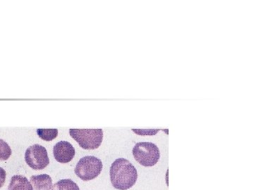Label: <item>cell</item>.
I'll return each mask as SVG.
<instances>
[{"label":"cell","mask_w":254,"mask_h":190,"mask_svg":"<svg viewBox=\"0 0 254 190\" xmlns=\"http://www.w3.org/2000/svg\"><path fill=\"white\" fill-rule=\"evenodd\" d=\"M69 134L83 149H98L103 140L102 129H70Z\"/></svg>","instance_id":"obj_2"},{"label":"cell","mask_w":254,"mask_h":190,"mask_svg":"<svg viewBox=\"0 0 254 190\" xmlns=\"http://www.w3.org/2000/svg\"><path fill=\"white\" fill-rule=\"evenodd\" d=\"M12 154L9 145L3 140L0 139V160L1 161H6L9 159Z\"/></svg>","instance_id":"obj_11"},{"label":"cell","mask_w":254,"mask_h":190,"mask_svg":"<svg viewBox=\"0 0 254 190\" xmlns=\"http://www.w3.org/2000/svg\"><path fill=\"white\" fill-rule=\"evenodd\" d=\"M30 183L33 186V190H51L53 186V180L49 175L41 174L38 176H32Z\"/></svg>","instance_id":"obj_7"},{"label":"cell","mask_w":254,"mask_h":190,"mask_svg":"<svg viewBox=\"0 0 254 190\" xmlns=\"http://www.w3.org/2000/svg\"><path fill=\"white\" fill-rule=\"evenodd\" d=\"M25 161L30 167L36 171L45 169L50 163L48 151L40 144L32 145L26 149Z\"/></svg>","instance_id":"obj_5"},{"label":"cell","mask_w":254,"mask_h":190,"mask_svg":"<svg viewBox=\"0 0 254 190\" xmlns=\"http://www.w3.org/2000/svg\"><path fill=\"white\" fill-rule=\"evenodd\" d=\"M53 155L58 162L67 163L74 157L75 149L68 142H59L53 148Z\"/></svg>","instance_id":"obj_6"},{"label":"cell","mask_w":254,"mask_h":190,"mask_svg":"<svg viewBox=\"0 0 254 190\" xmlns=\"http://www.w3.org/2000/svg\"><path fill=\"white\" fill-rule=\"evenodd\" d=\"M133 157L135 160L145 167H151L158 162L160 152L158 146L154 143L138 142L133 146Z\"/></svg>","instance_id":"obj_3"},{"label":"cell","mask_w":254,"mask_h":190,"mask_svg":"<svg viewBox=\"0 0 254 190\" xmlns=\"http://www.w3.org/2000/svg\"><path fill=\"white\" fill-rule=\"evenodd\" d=\"M51 190H80L79 187L71 179H63L55 183Z\"/></svg>","instance_id":"obj_9"},{"label":"cell","mask_w":254,"mask_h":190,"mask_svg":"<svg viewBox=\"0 0 254 190\" xmlns=\"http://www.w3.org/2000/svg\"><path fill=\"white\" fill-rule=\"evenodd\" d=\"M7 190H33L31 183L25 176L16 175L11 178Z\"/></svg>","instance_id":"obj_8"},{"label":"cell","mask_w":254,"mask_h":190,"mask_svg":"<svg viewBox=\"0 0 254 190\" xmlns=\"http://www.w3.org/2000/svg\"><path fill=\"white\" fill-rule=\"evenodd\" d=\"M110 181L115 189L127 190L136 184L138 179L136 168L126 158H120L112 163Z\"/></svg>","instance_id":"obj_1"},{"label":"cell","mask_w":254,"mask_h":190,"mask_svg":"<svg viewBox=\"0 0 254 190\" xmlns=\"http://www.w3.org/2000/svg\"><path fill=\"white\" fill-rule=\"evenodd\" d=\"M38 136L43 141L50 142L53 141L58 136V129H38Z\"/></svg>","instance_id":"obj_10"},{"label":"cell","mask_w":254,"mask_h":190,"mask_svg":"<svg viewBox=\"0 0 254 190\" xmlns=\"http://www.w3.org/2000/svg\"><path fill=\"white\" fill-rule=\"evenodd\" d=\"M6 173L4 169L0 167V188H2L6 181Z\"/></svg>","instance_id":"obj_12"},{"label":"cell","mask_w":254,"mask_h":190,"mask_svg":"<svg viewBox=\"0 0 254 190\" xmlns=\"http://www.w3.org/2000/svg\"><path fill=\"white\" fill-rule=\"evenodd\" d=\"M101 160L95 156H84L79 160L75 168L76 176L83 181H90L99 176L103 170Z\"/></svg>","instance_id":"obj_4"}]
</instances>
